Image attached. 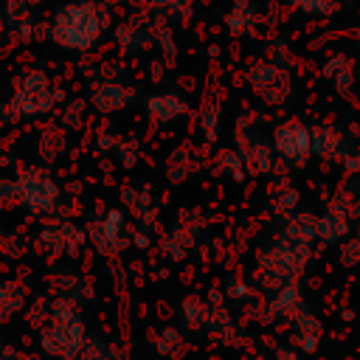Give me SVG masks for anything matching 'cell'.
<instances>
[{
    "label": "cell",
    "mask_w": 360,
    "mask_h": 360,
    "mask_svg": "<svg viewBox=\"0 0 360 360\" xmlns=\"http://www.w3.org/2000/svg\"><path fill=\"white\" fill-rule=\"evenodd\" d=\"M110 28V11L98 0H70L56 8L51 20V39L65 51H93Z\"/></svg>",
    "instance_id": "1"
},
{
    "label": "cell",
    "mask_w": 360,
    "mask_h": 360,
    "mask_svg": "<svg viewBox=\"0 0 360 360\" xmlns=\"http://www.w3.org/2000/svg\"><path fill=\"white\" fill-rule=\"evenodd\" d=\"M59 98H62V93L53 87V82L45 70H28L17 79L14 93L8 98V110H11L14 121H25V118L51 112Z\"/></svg>",
    "instance_id": "2"
},
{
    "label": "cell",
    "mask_w": 360,
    "mask_h": 360,
    "mask_svg": "<svg viewBox=\"0 0 360 360\" xmlns=\"http://www.w3.org/2000/svg\"><path fill=\"white\" fill-rule=\"evenodd\" d=\"M14 180H17L20 205L28 214L48 217V214H56L59 211V205H62V188L51 177L48 169H42V166H22Z\"/></svg>",
    "instance_id": "3"
},
{
    "label": "cell",
    "mask_w": 360,
    "mask_h": 360,
    "mask_svg": "<svg viewBox=\"0 0 360 360\" xmlns=\"http://www.w3.org/2000/svg\"><path fill=\"white\" fill-rule=\"evenodd\" d=\"M84 338H87L84 335V321H82L79 312L48 318V323H42V329H39L42 352L56 357V360H79Z\"/></svg>",
    "instance_id": "4"
},
{
    "label": "cell",
    "mask_w": 360,
    "mask_h": 360,
    "mask_svg": "<svg viewBox=\"0 0 360 360\" xmlns=\"http://www.w3.org/2000/svg\"><path fill=\"white\" fill-rule=\"evenodd\" d=\"M124 214L121 211H107L104 219H93L90 228H87V236L93 242V248L104 256H112L124 248Z\"/></svg>",
    "instance_id": "5"
},
{
    "label": "cell",
    "mask_w": 360,
    "mask_h": 360,
    "mask_svg": "<svg viewBox=\"0 0 360 360\" xmlns=\"http://www.w3.org/2000/svg\"><path fill=\"white\" fill-rule=\"evenodd\" d=\"M273 141H276V149H278L284 158L301 163V160L307 158L309 146H312V129H307L301 121H284L281 127H276Z\"/></svg>",
    "instance_id": "6"
},
{
    "label": "cell",
    "mask_w": 360,
    "mask_h": 360,
    "mask_svg": "<svg viewBox=\"0 0 360 360\" xmlns=\"http://www.w3.org/2000/svg\"><path fill=\"white\" fill-rule=\"evenodd\" d=\"M90 101H93V107H96L98 112H115V110H124V107L132 101V90L124 87L121 82L107 79V82L93 84Z\"/></svg>",
    "instance_id": "7"
},
{
    "label": "cell",
    "mask_w": 360,
    "mask_h": 360,
    "mask_svg": "<svg viewBox=\"0 0 360 360\" xmlns=\"http://www.w3.org/2000/svg\"><path fill=\"white\" fill-rule=\"evenodd\" d=\"M28 301V287L17 278H0V323H6L11 315L22 312Z\"/></svg>",
    "instance_id": "8"
},
{
    "label": "cell",
    "mask_w": 360,
    "mask_h": 360,
    "mask_svg": "<svg viewBox=\"0 0 360 360\" xmlns=\"http://www.w3.org/2000/svg\"><path fill=\"white\" fill-rule=\"evenodd\" d=\"M256 20H259V11H256V3H253V0H233L231 8H228V14H225V25H228L236 37L253 34Z\"/></svg>",
    "instance_id": "9"
},
{
    "label": "cell",
    "mask_w": 360,
    "mask_h": 360,
    "mask_svg": "<svg viewBox=\"0 0 360 360\" xmlns=\"http://www.w3.org/2000/svg\"><path fill=\"white\" fill-rule=\"evenodd\" d=\"M146 107H149V115H152L155 121H160V124H163V121H172V118H177V115L186 112V104H183L177 96H172V93L149 96Z\"/></svg>",
    "instance_id": "10"
},
{
    "label": "cell",
    "mask_w": 360,
    "mask_h": 360,
    "mask_svg": "<svg viewBox=\"0 0 360 360\" xmlns=\"http://www.w3.org/2000/svg\"><path fill=\"white\" fill-rule=\"evenodd\" d=\"M37 152L42 160H56L62 152H65V132L56 129V127H48L42 129L39 141H37Z\"/></svg>",
    "instance_id": "11"
},
{
    "label": "cell",
    "mask_w": 360,
    "mask_h": 360,
    "mask_svg": "<svg viewBox=\"0 0 360 360\" xmlns=\"http://www.w3.org/2000/svg\"><path fill=\"white\" fill-rule=\"evenodd\" d=\"M51 281H53V287H56L59 295H68V298H73V301L90 298V287H87L79 276H73V273H59V276H53Z\"/></svg>",
    "instance_id": "12"
},
{
    "label": "cell",
    "mask_w": 360,
    "mask_h": 360,
    "mask_svg": "<svg viewBox=\"0 0 360 360\" xmlns=\"http://www.w3.org/2000/svg\"><path fill=\"white\" fill-rule=\"evenodd\" d=\"M0 253L8 256V259H22V256L28 253V242H25V236H20V233L0 236Z\"/></svg>",
    "instance_id": "13"
},
{
    "label": "cell",
    "mask_w": 360,
    "mask_h": 360,
    "mask_svg": "<svg viewBox=\"0 0 360 360\" xmlns=\"http://www.w3.org/2000/svg\"><path fill=\"white\" fill-rule=\"evenodd\" d=\"M48 315H51V298H45V295H39V298L25 309V321H28L31 326H42V323L48 321Z\"/></svg>",
    "instance_id": "14"
},
{
    "label": "cell",
    "mask_w": 360,
    "mask_h": 360,
    "mask_svg": "<svg viewBox=\"0 0 360 360\" xmlns=\"http://www.w3.org/2000/svg\"><path fill=\"white\" fill-rule=\"evenodd\" d=\"M290 6H295L298 11L304 14H312V17H321V14H329L335 8L338 0H287Z\"/></svg>",
    "instance_id": "15"
},
{
    "label": "cell",
    "mask_w": 360,
    "mask_h": 360,
    "mask_svg": "<svg viewBox=\"0 0 360 360\" xmlns=\"http://www.w3.org/2000/svg\"><path fill=\"white\" fill-rule=\"evenodd\" d=\"M14 205H20L17 180L14 177H0V211H8Z\"/></svg>",
    "instance_id": "16"
},
{
    "label": "cell",
    "mask_w": 360,
    "mask_h": 360,
    "mask_svg": "<svg viewBox=\"0 0 360 360\" xmlns=\"http://www.w3.org/2000/svg\"><path fill=\"white\" fill-rule=\"evenodd\" d=\"M79 360H110V349L98 338H84V346L79 352Z\"/></svg>",
    "instance_id": "17"
},
{
    "label": "cell",
    "mask_w": 360,
    "mask_h": 360,
    "mask_svg": "<svg viewBox=\"0 0 360 360\" xmlns=\"http://www.w3.org/2000/svg\"><path fill=\"white\" fill-rule=\"evenodd\" d=\"M84 124V101H70L62 112V127L68 129H79Z\"/></svg>",
    "instance_id": "18"
},
{
    "label": "cell",
    "mask_w": 360,
    "mask_h": 360,
    "mask_svg": "<svg viewBox=\"0 0 360 360\" xmlns=\"http://www.w3.org/2000/svg\"><path fill=\"white\" fill-rule=\"evenodd\" d=\"M0 360H34L17 346H0Z\"/></svg>",
    "instance_id": "19"
},
{
    "label": "cell",
    "mask_w": 360,
    "mask_h": 360,
    "mask_svg": "<svg viewBox=\"0 0 360 360\" xmlns=\"http://www.w3.org/2000/svg\"><path fill=\"white\" fill-rule=\"evenodd\" d=\"M6 124H14V118H11V110H8V104H3V101H0V129H3Z\"/></svg>",
    "instance_id": "20"
},
{
    "label": "cell",
    "mask_w": 360,
    "mask_h": 360,
    "mask_svg": "<svg viewBox=\"0 0 360 360\" xmlns=\"http://www.w3.org/2000/svg\"><path fill=\"white\" fill-rule=\"evenodd\" d=\"M42 0H14V6H20V8H31V6H39Z\"/></svg>",
    "instance_id": "21"
}]
</instances>
